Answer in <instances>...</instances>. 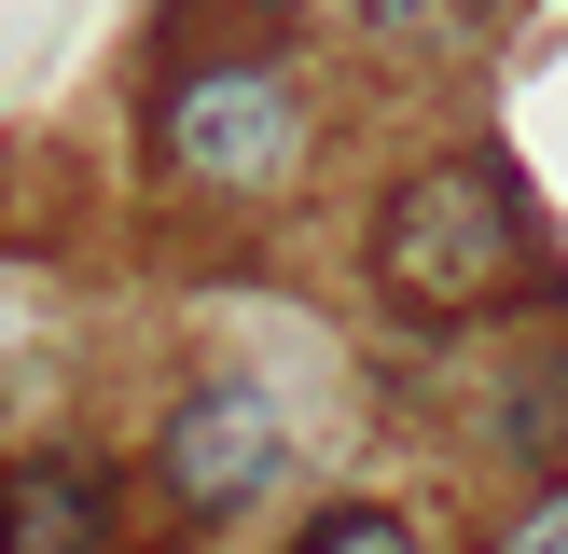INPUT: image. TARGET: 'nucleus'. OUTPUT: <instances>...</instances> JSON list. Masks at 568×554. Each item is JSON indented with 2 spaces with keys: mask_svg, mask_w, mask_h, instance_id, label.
Masks as SVG:
<instances>
[{
  "mask_svg": "<svg viewBox=\"0 0 568 554\" xmlns=\"http://www.w3.org/2000/svg\"><path fill=\"white\" fill-rule=\"evenodd\" d=\"M499 430H514V443H555V430H568V375H514Z\"/></svg>",
  "mask_w": 568,
  "mask_h": 554,
  "instance_id": "obj_6",
  "label": "nucleus"
},
{
  "mask_svg": "<svg viewBox=\"0 0 568 554\" xmlns=\"http://www.w3.org/2000/svg\"><path fill=\"white\" fill-rule=\"evenodd\" d=\"M292 554H430V541H416V526L403 513H388V499H333V513L320 526H305V541Z\"/></svg>",
  "mask_w": 568,
  "mask_h": 554,
  "instance_id": "obj_5",
  "label": "nucleus"
},
{
  "mask_svg": "<svg viewBox=\"0 0 568 554\" xmlns=\"http://www.w3.org/2000/svg\"><path fill=\"white\" fill-rule=\"evenodd\" d=\"M277 471H292V416H277L264 375H194L153 430V485L194 526H236L250 499H277Z\"/></svg>",
  "mask_w": 568,
  "mask_h": 554,
  "instance_id": "obj_3",
  "label": "nucleus"
},
{
  "mask_svg": "<svg viewBox=\"0 0 568 554\" xmlns=\"http://www.w3.org/2000/svg\"><path fill=\"white\" fill-rule=\"evenodd\" d=\"M541 277V208H527L514 153H444L375 208V291L403 319H486Z\"/></svg>",
  "mask_w": 568,
  "mask_h": 554,
  "instance_id": "obj_1",
  "label": "nucleus"
},
{
  "mask_svg": "<svg viewBox=\"0 0 568 554\" xmlns=\"http://www.w3.org/2000/svg\"><path fill=\"white\" fill-rule=\"evenodd\" d=\"M153 153H166V181H194V194H277L305 166V98H292L277 55H209V70L166 83Z\"/></svg>",
  "mask_w": 568,
  "mask_h": 554,
  "instance_id": "obj_2",
  "label": "nucleus"
},
{
  "mask_svg": "<svg viewBox=\"0 0 568 554\" xmlns=\"http://www.w3.org/2000/svg\"><path fill=\"white\" fill-rule=\"evenodd\" d=\"M125 499L98 458H14L0 471V554H111Z\"/></svg>",
  "mask_w": 568,
  "mask_h": 554,
  "instance_id": "obj_4",
  "label": "nucleus"
},
{
  "mask_svg": "<svg viewBox=\"0 0 568 554\" xmlns=\"http://www.w3.org/2000/svg\"><path fill=\"white\" fill-rule=\"evenodd\" d=\"M499 554H568V471H555L541 499H527L514 526H499Z\"/></svg>",
  "mask_w": 568,
  "mask_h": 554,
  "instance_id": "obj_7",
  "label": "nucleus"
}]
</instances>
